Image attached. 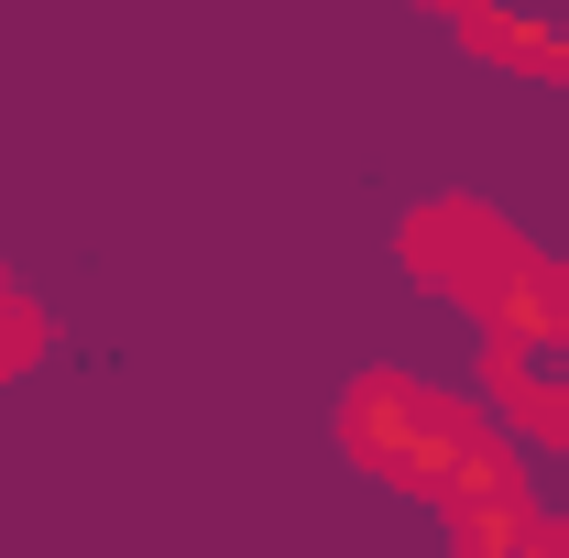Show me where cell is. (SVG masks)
Segmentation results:
<instances>
[{
  "label": "cell",
  "mask_w": 569,
  "mask_h": 558,
  "mask_svg": "<svg viewBox=\"0 0 569 558\" xmlns=\"http://www.w3.org/2000/svg\"><path fill=\"white\" fill-rule=\"evenodd\" d=\"M471 438H482L471 406H449V395H427V383H361L351 395V449L383 482H406V492H438V471H449Z\"/></svg>",
  "instance_id": "1"
},
{
  "label": "cell",
  "mask_w": 569,
  "mask_h": 558,
  "mask_svg": "<svg viewBox=\"0 0 569 558\" xmlns=\"http://www.w3.org/2000/svg\"><path fill=\"white\" fill-rule=\"evenodd\" d=\"M406 252H417L427 285H460L471 307H493V285L526 263V241H503L493 219H471V209H427L417 230H406Z\"/></svg>",
  "instance_id": "2"
},
{
  "label": "cell",
  "mask_w": 569,
  "mask_h": 558,
  "mask_svg": "<svg viewBox=\"0 0 569 558\" xmlns=\"http://www.w3.org/2000/svg\"><path fill=\"white\" fill-rule=\"evenodd\" d=\"M493 395L515 417L559 427L569 438V318H537V329H493Z\"/></svg>",
  "instance_id": "3"
},
{
  "label": "cell",
  "mask_w": 569,
  "mask_h": 558,
  "mask_svg": "<svg viewBox=\"0 0 569 558\" xmlns=\"http://www.w3.org/2000/svg\"><path fill=\"white\" fill-rule=\"evenodd\" d=\"M33 361V307L11 296V275H0V372H22Z\"/></svg>",
  "instance_id": "4"
}]
</instances>
